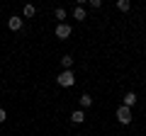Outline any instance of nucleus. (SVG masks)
Segmentation results:
<instances>
[{
    "label": "nucleus",
    "instance_id": "obj_7",
    "mask_svg": "<svg viewBox=\"0 0 146 136\" xmlns=\"http://www.w3.org/2000/svg\"><path fill=\"white\" fill-rule=\"evenodd\" d=\"M71 119L76 121V124H80V121L85 119V114H83V110H76V112H73V114H71Z\"/></svg>",
    "mask_w": 146,
    "mask_h": 136
},
{
    "label": "nucleus",
    "instance_id": "obj_13",
    "mask_svg": "<svg viewBox=\"0 0 146 136\" xmlns=\"http://www.w3.org/2000/svg\"><path fill=\"white\" fill-rule=\"evenodd\" d=\"M7 119V114H5V110H0V124H3V121Z\"/></svg>",
    "mask_w": 146,
    "mask_h": 136
},
{
    "label": "nucleus",
    "instance_id": "obj_1",
    "mask_svg": "<svg viewBox=\"0 0 146 136\" xmlns=\"http://www.w3.org/2000/svg\"><path fill=\"white\" fill-rule=\"evenodd\" d=\"M56 83L61 85V88H71V85L76 83V75H73V71H63V73L56 78Z\"/></svg>",
    "mask_w": 146,
    "mask_h": 136
},
{
    "label": "nucleus",
    "instance_id": "obj_4",
    "mask_svg": "<svg viewBox=\"0 0 146 136\" xmlns=\"http://www.w3.org/2000/svg\"><path fill=\"white\" fill-rule=\"evenodd\" d=\"M7 27H10L12 32H17L22 27V17H10V20H7Z\"/></svg>",
    "mask_w": 146,
    "mask_h": 136
},
{
    "label": "nucleus",
    "instance_id": "obj_12",
    "mask_svg": "<svg viewBox=\"0 0 146 136\" xmlns=\"http://www.w3.org/2000/svg\"><path fill=\"white\" fill-rule=\"evenodd\" d=\"M56 17L58 20H66V10H63V7H56Z\"/></svg>",
    "mask_w": 146,
    "mask_h": 136
},
{
    "label": "nucleus",
    "instance_id": "obj_11",
    "mask_svg": "<svg viewBox=\"0 0 146 136\" xmlns=\"http://www.w3.org/2000/svg\"><path fill=\"white\" fill-rule=\"evenodd\" d=\"M34 12H36L34 5H25V17H34Z\"/></svg>",
    "mask_w": 146,
    "mask_h": 136
},
{
    "label": "nucleus",
    "instance_id": "obj_6",
    "mask_svg": "<svg viewBox=\"0 0 146 136\" xmlns=\"http://www.w3.org/2000/svg\"><path fill=\"white\" fill-rule=\"evenodd\" d=\"M73 17H76V20H80V22L85 20V10H83V5H78L76 10H73Z\"/></svg>",
    "mask_w": 146,
    "mask_h": 136
},
{
    "label": "nucleus",
    "instance_id": "obj_10",
    "mask_svg": "<svg viewBox=\"0 0 146 136\" xmlns=\"http://www.w3.org/2000/svg\"><path fill=\"white\" fill-rule=\"evenodd\" d=\"M61 66H63V71H68V68L73 66V58H71V56H63V58H61Z\"/></svg>",
    "mask_w": 146,
    "mask_h": 136
},
{
    "label": "nucleus",
    "instance_id": "obj_9",
    "mask_svg": "<svg viewBox=\"0 0 146 136\" xmlns=\"http://www.w3.org/2000/svg\"><path fill=\"white\" fill-rule=\"evenodd\" d=\"M129 0H117V10H122V12H127V10H129Z\"/></svg>",
    "mask_w": 146,
    "mask_h": 136
},
{
    "label": "nucleus",
    "instance_id": "obj_2",
    "mask_svg": "<svg viewBox=\"0 0 146 136\" xmlns=\"http://www.w3.org/2000/svg\"><path fill=\"white\" fill-rule=\"evenodd\" d=\"M117 121H119V124H129L131 121V110L129 107L119 105V110H117Z\"/></svg>",
    "mask_w": 146,
    "mask_h": 136
},
{
    "label": "nucleus",
    "instance_id": "obj_5",
    "mask_svg": "<svg viewBox=\"0 0 146 136\" xmlns=\"http://www.w3.org/2000/svg\"><path fill=\"white\" fill-rule=\"evenodd\" d=\"M136 100H139V97H136V92H127V95H124V107L136 105Z\"/></svg>",
    "mask_w": 146,
    "mask_h": 136
},
{
    "label": "nucleus",
    "instance_id": "obj_3",
    "mask_svg": "<svg viewBox=\"0 0 146 136\" xmlns=\"http://www.w3.org/2000/svg\"><path fill=\"white\" fill-rule=\"evenodd\" d=\"M56 37H58V39H68V37H71V27L61 22V24L56 27Z\"/></svg>",
    "mask_w": 146,
    "mask_h": 136
},
{
    "label": "nucleus",
    "instance_id": "obj_8",
    "mask_svg": "<svg viewBox=\"0 0 146 136\" xmlns=\"http://www.w3.org/2000/svg\"><path fill=\"white\" fill-rule=\"evenodd\" d=\"M80 107H90V105H93V97H90V95H80Z\"/></svg>",
    "mask_w": 146,
    "mask_h": 136
}]
</instances>
